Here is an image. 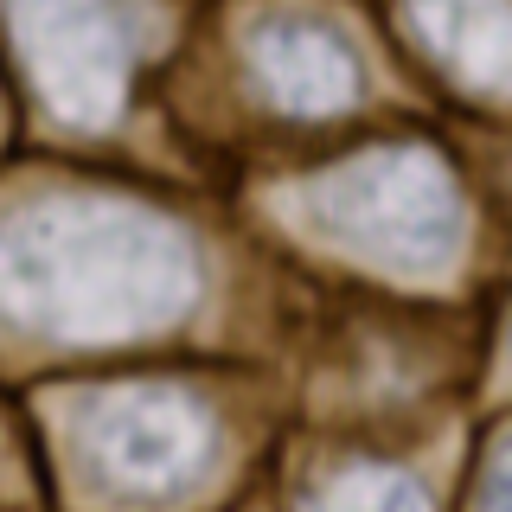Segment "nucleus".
Instances as JSON below:
<instances>
[{
  "label": "nucleus",
  "instance_id": "obj_4",
  "mask_svg": "<svg viewBox=\"0 0 512 512\" xmlns=\"http://www.w3.org/2000/svg\"><path fill=\"white\" fill-rule=\"evenodd\" d=\"M212 410L173 384H116L77 416V455L122 500H173L212 468Z\"/></svg>",
  "mask_w": 512,
  "mask_h": 512
},
{
  "label": "nucleus",
  "instance_id": "obj_2",
  "mask_svg": "<svg viewBox=\"0 0 512 512\" xmlns=\"http://www.w3.org/2000/svg\"><path fill=\"white\" fill-rule=\"evenodd\" d=\"M288 218L314 244L410 282H442L468 237L461 192L429 148L352 154L288 192Z\"/></svg>",
  "mask_w": 512,
  "mask_h": 512
},
{
  "label": "nucleus",
  "instance_id": "obj_3",
  "mask_svg": "<svg viewBox=\"0 0 512 512\" xmlns=\"http://www.w3.org/2000/svg\"><path fill=\"white\" fill-rule=\"evenodd\" d=\"M13 45L64 128H103L135 77L148 7L141 0H7Z\"/></svg>",
  "mask_w": 512,
  "mask_h": 512
},
{
  "label": "nucleus",
  "instance_id": "obj_1",
  "mask_svg": "<svg viewBox=\"0 0 512 512\" xmlns=\"http://www.w3.org/2000/svg\"><path fill=\"white\" fill-rule=\"evenodd\" d=\"M205 263L180 218L103 192H58L0 218V320L58 346H109L173 327Z\"/></svg>",
  "mask_w": 512,
  "mask_h": 512
},
{
  "label": "nucleus",
  "instance_id": "obj_6",
  "mask_svg": "<svg viewBox=\"0 0 512 512\" xmlns=\"http://www.w3.org/2000/svg\"><path fill=\"white\" fill-rule=\"evenodd\" d=\"M429 58L474 96H512V0H404Z\"/></svg>",
  "mask_w": 512,
  "mask_h": 512
},
{
  "label": "nucleus",
  "instance_id": "obj_5",
  "mask_svg": "<svg viewBox=\"0 0 512 512\" xmlns=\"http://www.w3.org/2000/svg\"><path fill=\"white\" fill-rule=\"evenodd\" d=\"M250 77L282 116H340L359 103L365 71L352 45L314 13H269L250 26Z\"/></svg>",
  "mask_w": 512,
  "mask_h": 512
},
{
  "label": "nucleus",
  "instance_id": "obj_7",
  "mask_svg": "<svg viewBox=\"0 0 512 512\" xmlns=\"http://www.w3.org/2000/svg\"><path fill=\"white\" fill-rule=\"evenodd\" d=\"M301 512H429V493L404 468H340L308 493Z\"/></svg>",
  "mask_w": 512,
  "mask_h": 512
},
{
  "label": "nucleus",
  "instance_id": "obj_8",
  "mask_svg": "<svg viewBox=\"0 0 512 512\" xmlns=\"http://www.w3.org/2000/svg\"><path fill=\"white\" fill-rule=\"evenodd\" d=\"M480 512H512V436H506V448L493 455V468H487V493H480Z\"/></svg>",
  "mask_w": 512,
  "mask_h": 512
}]
</instances>
